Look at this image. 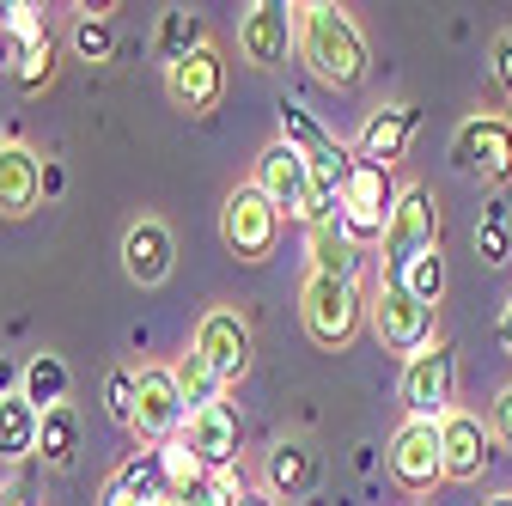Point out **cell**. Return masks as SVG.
I'll list each match as a JSON object with an SVG mask.
<instances>
[{
	"instance_id": "cell-1",
	"label": "cell",
	"mask_w": 512,
	"mask_h": 506,
	"mask_svg": "<svg viewBox=\"0 0 512 506\" xmlns=\"http://www.w3.org/2000/svg\"><path fill=\"white\" fill-rule=\"evenodd\" d=\"M293 13H299V49L311 61V74L342 86V92L360 86L366 80V37H360V25L342 7H330V0H311V7H293Z\"/></svg>"
},
{
	"instance_id": "cell-2",
	"label": "cell",
	"mask_w": 512,
	"mask_h": 506,
	"mask_svg": "<svg viewBox=\"0 0 512 506\" xmlns=\"http://www.w3.org/2000/svg\"><path fill=\"white\" fill-rule=\"evenodd\" d=\"M439 250V208H433V189L409 183L397 189V214L384 226V281H403L415 257Z\"/></svg>"
},
{
	"instance_id": "cell-3",
	"label": "cell",
	"mask_w": 512,
	"mask_h": 506,
	"mask_svg": "<svg viewBox=\"0 0 512 506\" xmlns=\"http://www.w3.org/2000/svg\"><path fill=\"white\" fill-rule=\"evenodd\" d=\"M372 330L384 348H397V354H421L439 342V318H433V305H421L403 281H378V299H372Z\"/></svg>"
},
{
	"instance_id": "cell-4",
	"label": "cell",
	"mask_w": 512,
	"mask_h": 506,
	"mask_svg": "<svg viewBox=\"0 0 512 506\" xmlns=\"http://www.w3.org/2000/svg\"><path fill=\"white\" fill-rule=\"evenodd\" d=\"M305 250H311V275H330V281H354L360 269V244L342 220V196L336 189H317V202L305 214Z\"/></svg>"
},
{
	"instance_id": "cell-5",
	"label": "cell",
	"mask_w": 512,
	"mask_h": 506,
	"mask_svg": "<svg viewBox=\"0 0 512 506\" xmlns=\"http://www.w3.org/2000/svg\"><path fill=\"white\" fill-rule=\"evenodd\" d=\"M220 238H226L232 257L263 263L269 250H275V238H281V214H275V202H269L256 183H238L232 196H226V208H220Z\"/></svg>"
},
{
	"instance_id": "cell-6",
	"label": "cell",
	"mask_w": 512,
	"mask_h": 506,
	"mask_svg": "<svg viewBox=\"0 0 512 506\" xmlns=\"http://www.w3.org/2000/svg\"><path fill=\"white\" fill-rule=\"evenodd\" d=\"M281 141L311 165L317 189H336V196H342V183H348V171H354V153H348L305 104H281Z\"/></svg>"
},
{
	"instance_id": "cell-7",
	"label": "cell",
	"mask_w": 512,
	"mask_h": 506,
	"mask_svg": "<svg viewBox=\"0 0 512 506\" xmlns=\"http://www.w3.org/2000/svg\"><path fill=\"white\" fill-rule=\"evenodd\" d=\"M299 318H305L311 342H324V348H342V342L360 330V293H354V281L305 275V287H299Z\"/></svg>"
},
{
	"instance_id": "cell-8",
	"label": "cell",
	"mask_w": 512,
	"mask_h": 506,
	"mask_svg": "<svg viewBox=\"0 0 512 506\" xmlns=\"http://www.w3.org/2000/svg\"><path fill=\"white\" fill-rule=\"evenodd\" d=\"M391 214H397L391 171L354 159V171H348V183H342V220H348L354 244H366V238H378V244H384V226H391Z\"/></svg>"
},
{
	"instance_id": "cell-9",
	"label": "cell",
	"mask_w": 512,
	"mask_h": 506,
	"mask_svg": "<svg viewBox=\"0 0 512 506\" xmlns=\"http://www.w3.org/2000/svg\"><path fill=\"white\" fill-rule=\"evenodd\" d=\"M183 427H189V409H183V391H177V372L171 366H141L135 372V427L128 433L165 446V439H177Z\"/></svg>"
},
{
	"instance_id": "cell-10",
	"label": "cell",
	"mask_w": 512,
	"mask_h": 506,
	"mask_svg": "<svg viewBox=\"0 0 512 506\" xmlns=\"http://www.w3.org/2000/svg\"><path fill=\"white\" fill-rule=\"evenodd\" d=\"M452 378H458L452 348H445V342L421 348V354L403 366V385H397L409 421H445V415H452Z\"/></svg>"
},
{
	"instance_id": "cell-11",
	"label": "cell",
	"mask_w": 512,
	"mask_h": 506,
	"mask_svg": "<svg viewBox=\"0 0 512 506\" xmlns=\"http://www.w3.org/2000/svg\"><path fill=\"white\" fill-rule=\"evenodd\" d=\"M256 189L275 202L281 220H305L311 202H317V177H311V165H305L287 141L263 147V159H256Z\"/></svg>"
},
{
	"instance_id": "cell-12",
	"label": "cell",
	"mask_w": 512,
	"mask_h": 506,
	"mask_svg": "<svg viewBox=\"0 0 512 506\" xmlns=\"http://www.w3.org/2000/svg\"><path fill=\"white\" fill-rule=\"evenodd\" d=\"M452 165H458L464 177L506 183V177H512V122H500V116H470L464 129L452 135Z\"/></svg>"
},
{
	"instance_id": "cell-13",
	"label": "cell",
	"mask_w": 512,
	"mask_h": 506,
	"mask_svg": "<svg viewBox=\"0 0 512 506\" xmlns=\"http://www.w3.org/2000/svg\"><path fill=\"white\" fill-rule=\"evenodd\" d=\"M293 43H299V13L287 0H256L238 19V49H244L250 68H281Z\"/></svg>"
},
{
	"instance_id": "cell-14",
	"label": "cell",
	"mask_w": 512,
	"mask_h": 506,
	"mask_svg": "<svg viewBox=\"0 0 512 506\" xmlns=\"http://www.w3.org/2000/svg\"><path fill=\"white\" fill-rule=\"evenodd\" d=\"M391 476L403 488H433L445 476V446H439V421H403L391 439Z\"/></svg>"
},
{
	"instance_id": "cell-15",
	"label": "cell",
	"mask_w": 512,
	"mask_h": 506,
	"mask_svg": "<svg viewBox=\"0 0 512 506\" xmlns=\"http://www.w3.org/2000/svg\"><path fill=\"white\" fill-rule=\"evenodd\" d=\"M165 92H171L177 110L208 116V110L220 104V92H226V61H220V49L208 43V49H196L189 61H177V68L165 74Z\"/></svg>"
},
{
	"instance_id": "cell-16",
	"label": "cell",
	"mask_w": 512,
	"mask_h": 506,
	"mask_svg": "<svg viewBox=\"0 0 512 506\" xmlns=\"http://www.w3.org/2000/svg\"><path fill=\"white\" fill-rule=\"evenodd\" d=\"M189 348L232 385V378H244V366H250V324L238 318V311H208V318L196 324V342Z\"/></svg>"
},
{
	"instance_id": "cell-17",
	"label": "cell",
	"mask_w": 512,
	"mask_h": 506,
	"mask_svg": "<svg viewBox=\"0 0 512 506\" xmlns=\"http://www.w3.org/2000/svg\"><path fill=\"white\" fill-rule=\"evenodd\" d=\"M183 439L196 446V458L208 464V476H232V464H238V409L232 403H214L202 415H189Z\"/></svg>"
},
{
	"instance_id": "cell-18",
	"label": "cell",
	"mask_w": 512,
	"mask_h": 506,
	"mask_svg": "<svg viewBox=\"0 0 512 506\" xmlns=\"http://www.w3.org/2000/svg\"><path fill=\"white\" fill-rule=\"evenodd\" d=\"M171 263H177V244H171L165 220H135V226H128V238H122V269H128V281L159 287L171 275Z\"/></svg>"
},
{
	"instance_id": "cell-19",
	"label": "cell",
	"mask_w": 512,
	"mask_h": 506,
	"mask_svg": "<svg viewBox=\"0 0 512 506\" xmlns=\"http://www.w3.org/2000/svg\"><path fill=\"white\" fill-rule=\"evenodd\" d=\"M439 446H445V476L452 482H476L488 470V427L476 415H445L439 421Z\"/></svg>"
},
{
	"instance_id": "cell-20",
	"label": "cell",
	"mask_w": 512,
	"mask_h": 506,
	"mask_svg": "<svg viewBox=\"0 0 512 506\" xmlns=\"http://www.w3.org/2000/svg\"><path fill=\"white\" fill-rule=\"evenodd\" d=\"M409 141H415V110H409V104L372 110V116H366V135H360V159L391 171V165L409 153Z\"/></svg>"
},
{
	"instance_id": "cell-21",
	"label": "cell",
	"mask_w": 512,
	"mask_h": 506,
	"mask_svg": "<svg viewBox=\"0 0 512 506\" xmlns=\"http://www.w3.org/2000/svg\"><path fill=\"white\" fill-rule=\"evenodd\" d=\"M43 196V165L31 147H0V214H31Z\"/></svg>"
},
{
	"instance_id": "cell-22",
	"label": "cell",
	"mask_w": 512,
	"mask_h": 506,
	"mask_svg": "<svg viewBox=\"0 0 512 506\" xmlns=\"http://www.w3.org/2000/svg\"><path fill=\"white\" fill-rule=\"evenodd\" d=\"M269 494L275 500H305L311 488H317V452L311 446H299V439H281V446L269 452Z\"/></svg>"
},
{
	"instance_id": "cell-23",
	"label": "cell",
	"mask_w": 512,
	"mask_h": 506,
	"mask_svg": "<svg viewBox=\"0 0 512 506\" xmlns=\"http://www.w3.org/2000/svg\"><path fill=\"white\" fill-rule=\"evenodd\" d=\"M43 439V409H31L25 397L0 403V464H25Z\"/></svg>"
},
{
	"instance_id": "cell-24",
	"label": "cell",
	"mask_w": 512,
	"mask_h": 506,
	"mask_svg": "<svg viewBox=\"0 0 512 506\" xmlns=\"http://www.w3.org/2000/svg\"><path fill=\"white\" fill-rule=\"evenodd\" d=\"M19 397L31 403V409H61L68 403V360L61 354H37V360H25V385H19Z\"/></svg>"
},
{
	"instance_id": "cell-25",
	"label": "cell",
	"mask_w": 512,
	"mask_h": 506,
	"mask_svg": "<svg viewBox=\"0 0 512 506\" xmlns=\"http://www.w3.org/2000/svg\"><path fill=\"white\" fill-rule=\"evenodd\" d=\"M171 372H177V391H183V409H189V415H202V409L226 403V397H220V391H226V378H220V372H214V366H208L196 348H189V354H183Z\"/></svg>"
},
{
	"instance_id": "cell-26",
	"label": "cell",
	"mask_w": 512,
	"mask_h": 506,
	"mask_svg": "<svg viewBox=\"0 0 512 506\" xmlns=\"http://www.w3.org/2000/svg\"><path fill=\"white\" fill-rule=\"evenodd\" d=\"M196 49H208V37H202V19H196V13H183V7H171V13L159 19V43H153V55L165 61V74H171L177 61H189Z\"/></svg>"
},
{
	"instance_id": "cell-27",
	"label": "cell",
	"mask_w": 512,
	"mask_h": 506,
	"mask_svg": "<svg viewBox=\"0 0 512 506\" xmlns=\"http://www.w3.org/2000/svg\"><path fill=\"white\" fill-rule=\"evenodd\" d=\"M37 452H43V464H55V470H68V464H74V452H80V415H74V403H61V409L43 415Z\"/></svg>"
},
{
	"instance_id": "cell-28",
	"label": "cell",
	"mask_w": 512,
	"mask_h": 506,
	"mask_svg": "<svg viewBox=\"0 0 512 506\" xmlns=\"http://www.w3.org/2000/svg\"><path fill=\"white\" fill-rule=\"evenodd\" d=\"M159 452V470H165V482H171V494H189V488H202L208 482V464L196 458V446L177 433V439H165V446H153ZM220 482V476H214Z\"/></svg>"
},
{
	"instance_id": "cell-29",
	"label": "cell",
	"mask_w": 512,
	"mask_h": 506,
	"mask_svg": "<svg viewBox=\"0 0 512 506\" xmlns=\"http://www.w3.org/2000/svg\"><path fill=\"white\" fill-rule=\"evenodd\" d=\"M403 287H409L421 305H439V293H445V257H439V250H427V257H415V263H409Z\"/></svg>"
},
{
	"instance_id": "cell-30",
	"label": "cell",
	"mask_w": 512,
	"mask_h": 506,
	"mask_svg": "<svg viewBox=\"0 0 512 506\" xmlns=\"http://www.w3.org/2000/svg\"><path fill=\"white\" fill-rule=\"evenodd\" d=\"M476 250H482V263H506V214L488 208L482 226H476Z\"/></svg>"
},
{
	"instance_id": "cell-31",
	"label": "cell",
	"mask_w": 512,
	"mask_h": 506,
	"mask_svg": "<svg viewBox=\"0 0 512 506\" xmlns=\"http://www.w3.org/2000/svg\"><path fill=\"white\" fill-rule=\"evenodd\" d=\"M110 19H80V31H74V49L86 55V61H110Z\"/></svg>"
},
{
	"instance_id": "cell-32",
	"label": "cell",
	"mask_w": 512,
	"mask_h": 506,
	"mask_svg": "<svg viewBox=\"0 0 512 506\" xmlns=\"http://www.w3.org/2000/svg\"><path fill=\"white\" fill-rule=\"evenodd\" d=\"M49 68H55V49H49V43H37V49H25V55H19V86H25V92H43V80H49Z\"/></svg>"
},
{
	"instance_id": "cell-33",
	"label": "cell",
	"mask_w": 512,
	"mask_h": 506,
	"mask_svg": "<svg viewBox=\"0 0 512 506\" xmlns=\"http://www.w3.org/2000/svg\"><path fill=\"white\" fill-rule=\"evenodd\" d=\"M110 415L122 421V427H135V372H110Z\"/></svg>"
},
{
	"instance_id": "cell-34",
	"label": "cell",
	"mask_w": 512,
	"mask_h": 506,
	"mask_svg": "<svg viewBox=\"0 0 512 506\" xmlns=\"http://www.w3.org/2000/svg\"><path fill=\"white\" fill-rule=\"evenodd\" d=\"M494 86L512 98V31H506V37H494Z\"/></svg>"
},
{
	"instance_id": "cell-35",
	"label": "cell",
	"mask_w": 512,
	"mask_h": 506,
	"mask_svg": "<svg viewBox=\"0 0 512 506\" xmlns=\"http://www.w3.org/2000/svg\"><path fill=\"white\" fill-rule=\"evenodd\" d=\"M494 433H500V446L512 452V385L494 397Z\"/></svg>"
},
{
	"instance_id": "cell-36",
	"label": "cell",
	"mask_w": 512,
	"mask_h": 506,
	"mask_svg": "<svg viewBox=\"0 0 512 506\" xmlns=\"http://www.w3.org/2000/svg\"><path fill=\"white\" fill-rule=\"evenodd\" d=\"M19 55H25V49H19V37L0 25V74H13V68H19Z\"/></svg>"
},
{
	"instance_id": "cell-37",
	"label": "cell",
	"mask_w": 512,
	"mask_h": 506,
	"mask_svg": "<svg viewBox=\"0 0 512 506\" xmlns=\"http://www.w3.org/2000/svg\"><path fill=\"white\" fill-rule=\"evenodd\" d=\"M220 506H275V500H263V494H250V488H238V482H226V494H220Z\"/></svg>"
},
{
	"instance_id": "cell-38",
	"label": "cell",
	"mask_w": 512,
	"mask_h": 506,
	"mask_svg": "<svg viewBox=\"0 0 512 506\" xmlns=\"http://www.w3.org/2000/svg\"><path fill=\"white\" fill-rule=\"evenodd\" d=\"M13 385H25V366H13V360H0V403H7V397H19Z\"/></svg>"
},
{
	"instance_id": "cell-39",
	"label": "cell",
	"mask_w": 512,
	"mask_h": 506,
	"mask_svg": "<svg viewBox=\"0 0 512 506\" xmlns=\"http://www.w3.org/2000/svg\"><path fill=\"white\" fill-rule=\"evenodd\" d=\"M104 506H135V500H128V488H122V476H110V488H104Z\"/></svg>"
},
{
	"instance_id": "cell-40",
	"label": "cell",
	"mask_w": 512,
	"mask_h": 506,
	"mask_svg": "<svg viewBox=\"0 0 512 506\" xmlns=\"http://www.w3.org/2000/svg\"><path fill=\"white\" fill-rule=\"evenodd\" d=\"M500 342H506V354H512V299H506V311H500Z\"/></svg>"
},
{
	"instance_id": "cell-41",
	"label": "cell",
	"mask_w": 512,
	"mask_h": 506,
	"mask_svg": "<svg viewBox=\"0 0 512 506\" xmlns=\"http://www.w3.org/2000/svg\"><path fill=\"white\" fill-rule=\"evenodd\" d=\"M488 506H512V494H494V500H488Z\"/></svg>"
}]
</instances>
